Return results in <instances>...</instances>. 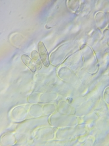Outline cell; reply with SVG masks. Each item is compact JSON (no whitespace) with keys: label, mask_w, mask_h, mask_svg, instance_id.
Returning a JSON list of instances; mask_svg holds the SVG:
<instances>
[{"label":"cell","mask_w":109,"mask_h":146,"mask_svg":"<svg viewBox=\"0 0 109 146\" xmlns=\"http://www.w3.org/2000/svg\"><path fill=\"white\" fill-rule=\"evenodd\" d=\"M38 49L39 57L45 66L48 67L49 66V54L45 48L44 44L42 42H39L38 44Z\"/></svg>","instance_id":"obj_1"},{"label":"cell","mask_w":109,"mask_h":146,"mask_svg":"<svg viewBox=\"0 0 109 146\" xmlns=\"http://www.w3.org/2000/svg\"><path fill=\"white\" fill-rule=\"evenodd\" d=\"M21 60L22 62L24 63V65L29 68V69L32 71L33 72H35L36 70V65L33 63L32 60L27 56V55L23 54L21 56Z\"/></svg>","instance_id":"obj_2"},{"label":"cell","mask_w":109,"mask_h":146,"mask_svg":"<svg viewBox=\"0 0 109 146\" xmlns=\"http://www.w3.org/2000/svg\"><path fill=\"white\" fill-rule=\"evenodd\" d=\"M32 58L33 59V62H35L36 68H37L38 69L40 70L41 68H42L43 62L41 61V59L39 57V53L36 51H35V50H34V51H33L32 52Z\"/></svg>","instance_id":"obj_3"}]
</instances>
